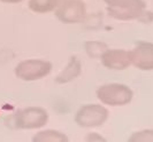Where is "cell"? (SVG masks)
I'll return each instance as SVG.
<instances>
[{
	"mask_svg": "<svg viewBox=\"0 0 153 142\" xmlns=\"http://www.w3.org/2000/svg\"><path fill=\"white\" fill-rule=\"evenodd\" d=\"M8 126L17 129H40L48 121V112L42 107H27L8 117Z\"/></svg>",
	"mask_w": 153,
	"mask_h": 142,
	"instance_id": "obj_1",
	"label": "cell"
},
{
	"mask_svg": "<svg viewBox=\"0 0 153 142\" xmlns=\"http://www.w3.org/2000/svg\"><path fill=\"white\" fill-rule=\"evenodd\" d=\"M108 15L119 21L139 20L145 13L144 0H104Z\"/></svg>",
	"mask_w": 153,
	"mask_h": 142,
	"instance_id": "obj_2",
	"label": "cell"
},
{
	"mask_svg": "<svg viewBox=\"0 0 153 142\" xmlns=\"http://www.w3.org/2000/svg\"><path fill=\"white\" fill-rule=\"evenodd\" d=\"M96 95L104 105L124 107L132 101L134 92L129 86L124 84L109 82L98 87Z\"/></svg>",
	"mask_w": 153,
	"mask_h": 142,
	"instance_id": "obj_3",
	"label": "cell"
},
{
	"mask_svg": "<svg viewBox=\"0 0 153 142\" xmlns=\"http://www.w3.org/2000/svg\"><path fill=\"white\" fill-rule=\"evenodd\" d=\"M52 71V63L40 59L23 60L14 69L16 78L23 82H36L45 78Z\"/></svg>",
	"mask_w": 153,
	"mask_h": 142,
	"instance_id": "obj_4",
	"label": "cell"
},
{
	"mask_svg": "<svg viewBox=\"0 0 153 142\" xmlns=\"http://www.w3.org/2000/svg\"><path fill=\"white\" fill-rule=\"evenodd\" d=\"M109 117V112L104 104H84L75 113V123L83 128H96L102 126Z\"/></svg>",
	"mask_w": 153,
	"mask_h": 142,
	"instance_id": "obj_5",
	"label": "cell"
},
{
	"mask_svg": "<svg viewBox=\"0 0 153 142\" xmlns=\"http://www.w3.org/2000/svg\"><path fill=\"white\" fill-rule=\"evenodd\" d=\"M54 12L56 18L63 24H77L86 17V7L82 0H61Z\"/></svg>",
	"mask_w": 153,
	"mask_h": 142,
	"instance_id": "obj_6",
	"label": "cell"
},
{
	"mask_svg": "<svg viewBox=\"0 0 153 142\" xmlns=\"http://www.w3.org/2000/svg\"><path fill=\"white\" fill-rule=\"evenodd\" d=\"M129 54L131 65L142 71H153V43L138 41Z\"/></svg>",
	"mask_w": 153,
	"mask_h": 142,
	"instance_id": "obj_7",
	"label": "cell"
},
{
	"mask_svg": "<svg viewBox=\"0 0 153 142\" xmlns=\"http://www.w3.org/2000/svg\"><path fill=\"white\" fill-rule=\"evenodd\" d=\"M102 65L113 71H122L131 65L129 51L121 48H108L100 57Z\"/></svg>",
	"mask_w": 153,
	"mask_h": 142,
	"instance_id": "obj_8",
	"label": "cell"
},
{
	"mask_svg": "<svg viewBox=\"0 0 153 142\" xmlns=\"http://www.w3.org/2000/svg\"><path fill=\"white\" fill-rule=\"evenodd\" d=\"M82 74V63L76 56H71L68 63L63 68L58 76L55 77V82L58 84H68L74 82Z\"/></svg>",
	"mask_w": 153,
	"mask_h": 142,
	"instance_id": "obj_9",
	"label": "cell"
},
{
	"mask_svg": "<svg viewBox=\"0 0 153 142\" xmlns=\"http://www.w3.org/2000/svg\"><path fill=\"white\" fill-rule=\"evenodd\" d=\"M31 142H69V139L58 129H40L32 136Z\"/></svg>",
	"mask_w": 153,
	"mask_h": 142,
	"instance_id": "obj_10",
	"label": "cell"
},
{
	"mask_svg": "<svg viewBox=\"0 0 153 142\" xmlns=\"http://www.w3.org/2000/svg\"><path fill=\"white\" fill-rule=\"evenodd\" d=\"M61 0H29V8L38 14H46L53 12L59 6Z\"/></svg>",
	"mask_w": 153,
	"mask_h": 142,
	"instance_id": "obj_11",
	"label": "cell"
},
{
	"mask_svg": "<svg viewBox=\"0 0 153 142\" xmlns=\"http://www.w3.org/2000/svg\"><path fill=\"white\" fill-rule=\"evenodd\" d=\"M84 49L89 57H91L93 60H97V59L101 57V55L106 52V49H108V47L102 41L90 40V41H86L84 44Z\"/></svg>",
	"mask_w": 153,
	"mask_h": 142,
	"instance_id": "obj_12",
	"label": "cell"
},
{
	"mask_svg": "<svg viewBox=\"0 0 153 142\" xmlns=\"http://www.w3.org/2000/svg\"><path fill=\"white\" fill-rule=\"evenodd\" d=\"M127 142H153V129H140L134 132Z\"/></svg>",
	"mask_w": 153,
	"mask_h": 142,
	"instance_id": "obj_13",
	"label": "cell"
},
{
	"mask_svg": "<svg viewBox=\"0 0 153 142\" xmlns=\"http://www.w3.org/2000/svg\"><path fill=\"white\" fill-rule=\"evenodd\" d=\"M85 142H107L106 138H104L101 134L97 132H91L85 136Z\"/></svg>",
	"mask_w": 153,
	"mask_h": 142,
	"instance_id": "obj_14",
	"label": "cell"
},
{
	"mask_svg": "<svg viewBox=\"0 0 153 142\" xmlns=\"http://www.w3.org/2000/svg\"><path fill=\"white\" fill-rule=\"evenodd\" d=\"M0 1H2L5 4H19V2H21L23 0H0Z\"/></svg>",
	"mask_w": 153,
	"mask_h": 142,
	"instance_id": "obj_15",
	"label": "cell"
}]
</instances>
